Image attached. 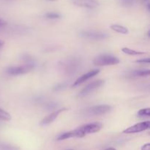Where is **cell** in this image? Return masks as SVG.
<instances>
[{"label": "cell", "mask_w": 150, "mask_h": 150, "mask_svg": "<svg viewBox=\"0 0 150 150\" xmlns=\"http://www.w3.org/2000/svg\"><path fill=\"white\" fill-rule=\"evenodd\" d=\"M102 127L103 124L98 122L82 125L79 128L74 130L75 133H76V138H83L88 134L98 133L102 129Z\"/></svg>", "instance_id": "1"}, {"label": "cell", "mask_w": 150, "mask_h": 150, "mask_svg": "<svg viewBox=\"0 0 150 150\" xmlns=\"http://www.w3.org/2000/svg\"><path fill=\"white\" fill-rule=\"evenodd\" d=\"M112 109V107L109 105H97L89 107L83 111V115L86 117H96V116L104 115L108 114Z\"/></svg>", "instance_id": "2"}, {"label": "cell", "mask_w": 150, "mask_h": 150, "mask_svg": "<svg viewBox=\"0 0 150 150\" xmlns=\"http://www.w3.org/2000/svg\"><path fill=\"white\" fill-rule=\"evenodd\" d=\"M120 62V59L117 57L108 54H102L95 58V59L93 60V64L95 65L102 67V66L115 65L119 64Z\"/></svg>", "instance_id": "3"}, {"label": "cell", "mask_w": 150, "mask_h": 150, "mask_svg": "<svg viewBox=\"0 0 150 150\" xmlns=\"http://www.w3.org/2000/svg\"><path fill=\"white\" fill-rule=\"evenodd\" d=\"M35 68V64L29 62L27 64H23L16 67H10L6 70V72L11 76H18V75L26 74L29 73Z\"/></svg>", "instance_id": "4"}, {"label": "cell", "mask_w": 150, "mask_h": 150, "mask_svg": "<svg viewBox=\"0 0 150 150\" xmlns=\"http://www.w3.org/2000/svg\"><path fill=\"white\" fill-rule=\"evenodd\" d=\"M105 81L103 80H98L92 82L89 84H88L86 87L83 88L79 94H78V98H84L87 95H90L93 92L96 91L97 89H100L102 86H103Z\"/></svg>", "instance_id": "5"}, {"label": "cell", "mask_w": 150, "mask_h": 150, "mask_svg": "<svg viewBox=\"0 0 150 150\" xmlns=\"http://www.w3.org/2000/svg\"><path fill=\"white\" fill-rule=\"evenodd\" d=\"M80 37L88 40H100L106 39L109 37L107 33L98 31H82L79 34Z\"/></svg>", "instance_id": "6"}, {"label": "cell", "mask_w": 150, "mask_h": 150, "mask_svg": "<svg viewBox=\"0 0 150 150\" xmlns=\"http://www.w3.org/2000/svg\"><path fill=\"white\" fill-rule=\"evenodd\" d=\"M150 127V122L145 121L143 122L138 123V124L134 125L129 127L126 128L125 130H123V133L125 134H133V133H141L142 131L148 130Z\"/></svg>", "instance_id": "7"}, {"label": "cell", "mask_w": 150, "mask_h": 150, "mask_svg": "<svg viewBox=\"0 0 150 150\" xmlns=\"http://www.w3.org/2000/svg\"><path fill=\"white\" fill-rule=\"evenodd\" d=\"M72 3L76 6L88 9H95L99 6L97 0H71Z\"/></svg>", "instance_id": "8"}, {"label": "cell", "mask_w": 150, "mask_h": 150, "mask_svg": "<svg viewBox=\"0 0 150 150\" xmlns=\"http://www.w3.org/2000/svg\"><path fill=\"white\" fill-rule=\"evenodd\" d=\"M67 109L66 108H63L54 111V112H52L51 114H50L49 115L45 117L44 119H42V121H41L40 123V125L46 126V125H48L51 124V123H52L53 122H54L57 117H58V116L61 113L64 112V111H67Z\"/></svg>", "instance_id": "9"}, {"label": "cell", "mask_w": 150, "mask_h": 150, "mask_svg": "<svg viewBox=\"0 0 150 150\" xmlns=\"http://www.w3.org/2000/svg\"><path fill=\"white\" fill-rule=\"evenodd\" d=\"M99 73H100V70H91V71L88 72V73H85V74L82 75L81 77H79V79H76V81L73 83V87H74V86L76 87V86L82 84V83H83L84 82H86V81H88L89 79L95 77V76H97V75H98Z\"/></svg>", "instance_id": "10"}, {"label": "cell", "mask_w": 150, "mask_h": 150, "mask_svg": "<svg viewBox=\"0 0 150 150\" xmlns=\"http://www.w3.org/2000/svg\"><path fill=\"white\" fill-rule=\"evenodd\" d=\"M150 74L149 70H135L129 72L130 77H147Z\"/></svg>", "instance_id": "11"}, {"label": "cell", "mask_w": 150, "mask_h": 150, "mask_svg": "<svg viewBox=\"0 0 150 150\" xmlns=\"http://www.w3.org/2000/svg\"><path fill=\"white\" fill-rule=\"evenodd\" d=\"M111 29L113 31L116 32H118V33L123 34V35H127L129 33V31L127 29V28L125 27V26H122V25L119 24H112L111 26Z\"/></svg>", "instance_id": "12"}, {"label": "cell", "mask_w": 150, "mask_h": 150, "mask_svg": "<svg viewBox=\"0 0 150 150\" xmlns=\"http://www.w3.org/2000/svg\"><path fill=\"white\" fill-rule=\"evenodd\" d=\"M122 51L123 53L126 54H128V55L131 56H136V55H142V54H145L146 53L143 52V51H136V50H132L130 48H127V47H125V48H122Z\"/></svg>", "instance_id": "13"}, {"label": "cell", "mask_w": 150, "mask_h": 150, "mask_svg": "<svg viewBox=\"0 0 150 150\" xmlns=\"http://www.w3.org/2000/svg\"><path fill=\"white\" fill-rule=\"evenodd\" d=\"M0 120L4 121H10L11 120V115L6 111L0 108Z\"/></svg>", "instance_id": "14"}, {"label": "cell", "mask_w": 150, "mask_h": 150, "mask_svg": "<svg viewBox=\"0 0 150 150\" xmlns=\"http://www.w3.org/2000/svg\"><path fill=\"white\" fill-rule=\"evenodd\" d=\"M77 64H79V63L76 62L74 60H72L71 62H69L65 63L66 70H67V71H70V70L73 71V70H75L74 69H76Z\"/></svg>", "instance_id": "15"}, {"label": "cell", "mask_w": 150, "mask_h": 150, "mask_svg": "<svg viewBox=\"0 0 150 150\" xmlns=\"http://www.w3.org/2000/svg\"><path fill=\"white\" fill-rule=\"evenodd\" d=\"M138 116L139 117H150V108H143V109L139 110L138 112Z\"/></svg>", "instance_id": "16"}, {"label": "cell", "mask_w": 150, "mask_h": 150, "mask_svg": "<svg viewBox=\"0 0 150 150\" xmlns=\"http://www.w3.org/2000/svg\"><path fill=\"white\" fill-rule=\"evenodd\" d=\"M45 17L48 19H58L61 18V15L59 13H54V12H51L45 14Z\"/></svg>", "instance_id": "17"}, {"label": "cell", "mask_w": 150, "mask_h": 150, "mask_svg": "<svg viewBox=\"0 0 150 150\" xmlns=\"http://www.w3.org/2000/svg\"><path fill=\"white\" fill-rule=\"evenodd\" d=\"M122 5L125 7H130L134 4L135 0H120Z\"/></svg>", "instance_id": "18"}, {"label": "cell", "mask_w": 150, "mask_h": 150, "mask_svg": "<svg viewBox=\"0 0 150 150\" xmlns=\"http://www.w3.org/2000/svg\"><path fill=\"white\" fill-rule=\"evenodd\" d=\"M0 149L1 150H16V147L13 146H10V145L2 144L0 146Z\"/></svg>", "instance_id": "19"}, {"label": "cell", "mask_w": 150, "mask_h": 150, "mask_svg": "<svg viewBox=\"0 0 150 150\" xmlns=\"http://www.w3.org/2000/svg\"><path fill=\"white\" fill-rule=\"evenodd\" d=\"M136 63H139V64H149L150 59L149 58H145V59H141L136 60Z\"/></svg>", "instance_id": "20"}, {"label": "cell", "mask_w": 150, "mask_h": 150, "mask_svg": "<svg viewBox=\"0 0 150 150\" xmlns=\"http://www.w3.org/2000/svg\"><path fill=\"white\" fill-rule=\"evenodd\" d=\"M56 107H57V104L56 103H53V102H51V103H48L46 105V108L48 110H52V109H54V108H55Z\"/></svg>", "instance_id": "21"}, {"label": "cell", "mask_w": 150, "mask_h": 150, "mask_svg": "<svg viewBox=\"0 0 150 150\" xmlns=\"http://www.w3.org/2000/svg\"><path fill=\"white\" fill-rule=\"evenodd\" d=\"M66 86V83H60V84L57 85L56 87H54V90L55 91H59V90H61V89H64V87Z\"/></svg>", "instance_id": "22"}, {"label": "cell", "mask_w": 150, "mask_h": 150, "mask_svg": "<svg viewBox=\"0 0 150 150\" xmlns=\"http://www.w3.org/2000/svg\"><path fill=\"white\" fill-rule=\"evenodd\" d=\"M142 150H150V144L147 143L143 145L142 147Z\"/></svg>", "instance_id": "23"}, {"label": "cell", "mask_w": 150, "mask_h": 150, "mask_svg": "<svg viewBox=\"0 0 150 150\" xmlns=\"http://www.w3.org/2000/svg\"><path fill=\"white\" fill-rule=\"evenodd\" d=\"M6 25H7V22H6L4 20H3L2 18H0V29H1V28H2L3 26H6Z\"/></svg>", "instance_id": "24"}, {"label": "cell", "mask_w": 150, "mask_h": 150, "mask_svg": "<svg viewBox=\"0 0 150 150\" xmlns=\"http://www.w3.org/2000/svg\"><path fill=\"white\" fill-rule=\"evenodd\" d=\"M4 45V41L1 40H0V50H1V48H3Z\"/></svg>", "instance_id": "25"}, {"label": "cell", "mask_w": 150, "mask_h": 150, "mask_svg": "<svg viewBox=\"0 0 150 150\" xmlns=\"http://www.w3.org/2000/svg\"><path fill=\"white\" fill-rule=\"evenodd\" d=\"M105 150H117L115 149V148H113V147H109V148H108V149H105Z\"/></svg>", "instance_id": "26"}, {"label": "cell", "mask_w": 150, "mask_h": 150, "mask_svg": "<svg viewBox=\"0 0 150 150\" xmlns=\"http://www.w3.org/2000/svg\"><path fill=\"white\" fill-rule=\"evenodd\" d=\"M48 1H57V0H48Z\"/></svg>", "instance_id": "27"}, {"label": "cell", "mask_w": 150, "mask_h": 150, "mask_svg": "<svg viewBox=\"0 0 150 150\" xmlns=\"http://www.w3.org/2000/svg\"><path fill=\"white\" fill-rule=\"evenodd\" d=\"M66 150H73V149H66Z\"/></svg>", "instance_id": "28"}, {"label": "cell", "mask_w": 150, "mask_h": 150, "mask_svg": "<svg viewBox=\"0 0 150 150\" xmlns=\"http://www.w3.org/2000/svg\"><path fill=\"white\" fill-rule=\"evenodd\" d=\"M144 1H148V0H144Z\"/></svg>", "instance_id": "29"}]
</instances>
